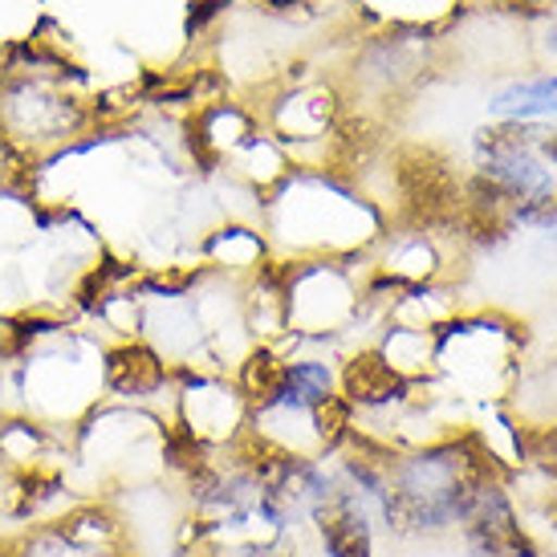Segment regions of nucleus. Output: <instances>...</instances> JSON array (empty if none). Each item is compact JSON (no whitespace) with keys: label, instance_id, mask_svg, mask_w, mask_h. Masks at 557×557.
<instances>
[{"label":"nucleus","instance_id":"f257e3e1","mask_svg":"<svg viewBox=\"0 0 557 557\" xmlns=\"http://www.w3.org/2000/svg\"><path fill=\"white\" fill-rule=\"evenodd\" d=\"M500 468L484 456L472 428L456 423L423 444L391 456V500L383 512V542H448L472 509L480 484Z\"/></svg>","mask_w":557,"mask_h":557},{"label":"nucleus","instance_id":"f03ea898","mask_svg":"<svg viewBox=\"0 0 557 557\" xmlns=\"http://www.w3.org/2000/svg\"><path fill=\"white\" fill-rule=\"evenodd\" d=\"M261 228L277 257H367L391 233V216L355 175L294 168L261 200Z\"/></svg>","mask_w":557,"mask_h":557},{"label":"nucleus","instance_id":"7ed1b4c3","mask_svg":"<svg viewBox=\"0 0 557 557\" xmlns=\"http://www.w3.org/2000/svg\"><path fill=\"white\" fill-rule=\"evenodd\" d=\"M102 334L65 322L33 342L16 362H0V416H37L70 435L94 403L102 399Z\"/></svg>","mask_w":557,"mask_h":557},{"label":"nucleus","instance_id":"20e7f679","mask_svg":"<svg viewBox=\"0 0 557 557\" xmlns=\"http://www.w3.org/2000/svg\"><path fill=\"white\" fill-rule=\"evenodd\" d=\"M525 358L529 325L505 310L460 306L435 330V383L472 411L517 399L525 387Z\"/></svg>","mask_w":557,"mask_h":557},{"label":"nucleus","instance_id":"39448f33","mask_svg":"<svg viewBox=\"0 0 557 557\" xmlns=\"http://www.w3.org/2000/svg\"><path fill=\"white\" fill-rule=\"evenodd\" d=\"M163 411L98 399L65 435L70 480L78 496H119L163 480Z\"/></svg>","mask_w":557,"mask_h":557},{"label":"nucleus","instance_id":"423d86ee","mask_svg":"<svg viewBox=\"0 0 557 557\" xmlns=\"http://www.w3.org/2000/svg\"><path fill=\"white\" fill-rule=\"evenodd\" d=\"M90 131V94H82L74 78L33 70L0 74V135H9L33 159L65 151Z\"/></svg>","mask_w":557,"mask_h":557},{"label":"nucleus","instance_id":"0eeeda50","mask_svg":"<svg viewBox=\"0 0 557 557\" xmlns=\"http://www.w3.org/2000/svg\"><path fill=\"white\" fill-rule=\"evenodd\" d=\"M168 419L208 451H228L248 435V403L224 371H180Z\"/></svg>","mask_w":557,"mask_h":557},{"label":"nucleus","instance_id":"6e6552de","mask_svg":"<svg viewBox=\"0 0 557 557\" xmlns=\"http://www.w3.org/2000/svg\"><path fill=\"white\" fill-rule=\"evenodd\" d=\"M465 557H542L545 537L533 529V517L517 496V480L496 472L480 484L472 509L456 529Z\"/></svg>","mask_w":557,"mask_h":557},{"label":"nucleus","instance_id":"1a4fd4ad","mask_svg":"<svg viewBox=\"0 0 557 557\" xmlns=\"http://www.w3.org/2000/svg\"><path fill=\"white\" fill-rule=\"evenodd\" d=\"M451 245L465 248L456 240V233H435L423 224H391V233L371 252V269L379 277H387L399 294L403 289H419V285L456 281Z\"/></svg>","mask_w":557,"mask_h":557},{"label":"nucleus","instance_id":"9d476101","mask_svg":"<svg viewBox=\"0 0 557 557\" xmlns=\"http://www.w3.org/2000/svg\"><path fill=\"white\" fill-rule=\"evenodd\" d=\"M175 374L180 371L151 342L126 338L102 346V399L135 403V407H151V411L168 416Z\"/></svg>","mask_w":557,"mask_h":557},{"label":"nucleus","instance_id":"9b49d317","mask_svg":"<svg viewBox=\"0 0 557 557\" xmlns=\"http://www.w3.org/2000/svg\"><path fill=\"white\" fill-rule=\"evenodd\" d=\"M277 252L269 245V233L261 228V220H248V216L212 220L208 233L200 236V245H196V261L212 277H228V281L257 277Z\"/></svg>","mask_w":557,"mask_h":557},{"label":"nucleus","instance_id":"f8f14e48","mask_svg":"<svg viewBox=\"0 0 557 557\" xmlns=\"http://www.w3.org/2000/svg\"><path fill=\"white\" fill-rule=\"evenodd\" d=\"M383 529L374 512L338 484V493L310 517L313 557H379Z\"/></svg>","mask_w":557,"mask_h":557},{"label":"nucleus","instance_id":"ddd939ff","mask_svg":"<svg viewBox=\"0 0 557 557\" xmlns=\"http://www.w3.org/2000/svg\"><path fill=\"white\" fill-rule=\"evenodd\" d=\"M484 119L500 123H557V65H533L505 74L484 90Z\"/></svg>","mask_w":557,"mask_h":557},{"label":"nucleus","instance_id":"4468645a","mask_svg":"<svg viewBox=\"0 0 557 557\" xmlns=\"http://www.w3.org/2000/svg\"><path fill=\"white\" fill-rule=\"evenodd\" d=\"M49 465H70L65 432L41 423L37 416H25V411L0 416V476L37 472Z\"/></svg>","mask_w":557,"mask_h":557},{"label":"nucleus","instance_id":"2eb2a0df","mask_svg":"<svg viewBox=\"0 0 557 557\" xmlns=\"http://www.w3.org/2000/svg\"><path fill=\"white\" fill-rule=\"evenodd\" d=\"M338 358L334 350H289L285 374L269 407L285 411H318L330 399H338ZM264 411V407H261Z\"/></svg>","mask_w":557,"mask_h":557},{"label":"nucleus","instance_id":"dca6fc26","mask_svg":"<svg viewBox=\"0 0 557 557\" xmlns=\"http://www.w3.org/2000/svg\"><path fill=\"white\" fill-rule=\"evenodd\" d=\"M371 346L403 383H435V334L419 325L383 322L374 330Z\"/></svg>","mask_w":557,"mask_h":557},{"label":"nucleus","instance_id":"f3484780","mask_svg":"<svg viewBox=\"0 0 557 557\" xmlns=\"http://www.w3.org/2000/svg\"><path fill=\"white\" fill-rule=\"evenodd\" d=\"M529 472L557 488V416L529 419Z\"/></svg>","mask_w":557,"mask_h":557},{"label":"nucleus","instance_id":"a211bd4d","mask_svg":"<svg viewBox=\"0 0 557 557\" xmlns=\"http://www.w3.org/2000/svg\"><path fill=\"white\" fill-rule=\"evenodd\" d=\"M509 224H512V233H537V236L554 233L557 228V187L554 191H545L542 200L512 208Z\"/></svg>","mask_w":557,"mask_h":557},{"label":"nucleus","instance_id":"6ab92c4d","mask_svg":"<svg viewBox=\"0 0 557 557\" xmlns=\"http://www.w3.org/2000/svg\"><path fill=\"white\" fill-rule=\"evenodd\" d=\"M533 49H537L542 62L557 65V4L545 13V21L537 25V33H533Z\"/></svg>","mask_w":557,"mask_h":557},{"label":"nucleus","instance_id":"aec40b11","mask_svg":"<svg viewBox=\"0 0 557 557\" xmlns=\"http://www.w3.org/2000/svg\"><path fill=\"white\" fill-rule=\"evenodd\" d=\"M542 159L549 163V168L557 171V123L545 126V139H542Z\"/></svg>","mask_w":557,"mask_h":557},{"label":"nucleus","instance_id":"412c9836","mask_svg":"<svg viewBox=\"0 0 557 557\" xmlns=\"http://www.w3.org/2000/svg\"><path fill=\"white\" fill-rule=\"evenodd\" d=\"M542 240H545V252H549V257H557V228H554V233H545Z\"/></svg>","mask_w":557,"mask_h":557},{"label":"nucleus","instance_id":"4be33fe9","mask_svg":"<svg viewBox=\"0 0 557 557\" xmlns=\"http://www.w3.org/2000/svg\"><path fill=\"white\" fill-rule=\"evenodd\" d=\"M0 557H13V549L4 545V533H0Z\"/></svg>","mask_w":557,"mask_h":557},{"label":"nucleus","instance_id":"5701e85b","mask_svg":"<svg viewBox=\"0 0 557 557\" xmlns=\"http://www.w3.org/2000/svg\"><path fill=\"white\" fill-rule=\"evenodd\" d=\"M542 557H557V542H549V545H545V554Z\"/></svg>","mask_w":557,"mask_h":557}]
</instances>
